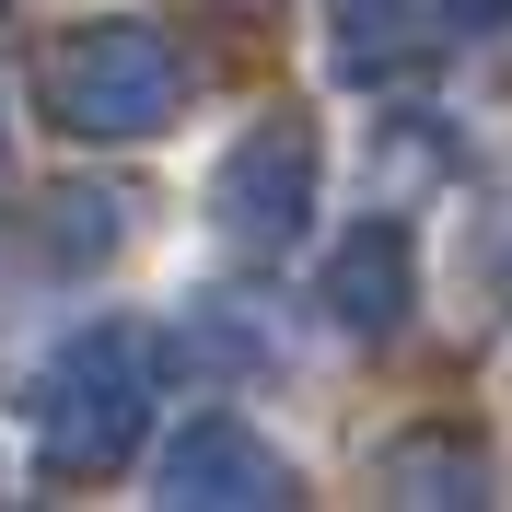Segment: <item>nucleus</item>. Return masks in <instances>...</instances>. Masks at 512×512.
<instances>
[{
	"label": "nucleus",
	"instance_id": "obj_1",
	"mask_svg": "<svg viewBox=\"0 0 512 512\" xmlns=\"http://www.w3.org/2000/svg\"><path fill=\"white\" fill-rule=\"evenodd\" d=\"M59 94L82 128H140V117H163V47L152 35H94V47L59 59Z\"/></svg>",
	"mask_w": 512,
	"mask_h": 512
},
{
	"label": "nucleus",
	"instance_id": "obj_2",
	"mask_svg": "<svg viewBox=\"0 0 512 512\" xmlns=\"http://www.w3.org/2000/svg\"><path fill=\"white\" fill-rule=\"evenodd\" d=\"M175 478H198V501H268L280 466H268L256 443H233V431H198V443L175 454Z\"/></svg>",
	"mask_w": 512,
	"mask_h": 512
}]
</instances>
